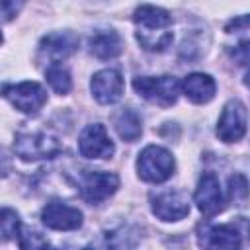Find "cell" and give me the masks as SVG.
Masks as SVG:
<instances>
[{
  "label": "cell",
  "instance_id": "6da1fadb",
  "mask_svg": "<svg viewBox=\"0 0 250 250\" xmlns=\"http://www.w3.org/2000/svg\"><path fill=\"white\" fill-rule=\"evenodd\" d=\"M133 21L137 41L145 51H164L172 43V16L164 8L143 4L135 10Z\"/></svg>",
  "mask_w": 250,
  "mask_h": 250
},
{
  "label": "cell",
  "instance_id": "7a4b0ae2",
  "mask_svg": "<svg viewBox=\"0 0 250 250\" xmlns=\"http://www.w3.org/2000/svg\"><path fill=\"white\" fill-rule=\"evenodd\" d=\"M176 162L174 156L158 145H148L141 150L137 158V172L139 178L150 184H162L174 174Z\"/></svg>",
  "mask_w": 250,
  "mask_h": 250
},
{
  "label": "cell",
  "instance_id": "3957f363",
  "mask_svg": "<svg viewBox=\"0 0 250 250\" xmlns=\"http://www.w3.org/2000/svg\"><path fill=\"white\" fill-rule=\"evenodd\" d=\"M62 145L49 133H18L14 139V152L27 162H37L45 158H55L61 154Z\"/></svg>",
  "mask_w": 250,
  "mask_h": 250
},
{
  "label": "cell",
  "instance_id": "277c9868",
  "mask_svg": "<svg viewBox=\"0 0 250 250\" xmlns=\"http://www.w3.org/2000/svg\"><path fill=\"white\" fill-rule=\"evenodd\" d=\"M133 88L146 102L168 107L176 104L182 84L174 76H137Z\"/></svg>",
  "mask_w": 250,
  "mask_h": 250
},
{
  "label": "cell",
  "instance_id": "5b68a950",
  "mask_svg": "<svg viewBox=\"0 0 250 250\" xmlns=\"http://www.w3.org/2000/svg\"><path fill=\"white\" fill-rule=\"evenodd\" d=\"M244 223H246L244 217H238L234 223L219 225V227L201 223L197 227V242L199 246L205 248H238L242 246V234H248L240 230Z\"/></svg>",
  "mask_w": 250,
  "mask_h": 250
},
{
  "label": "cell",
  "instance_id": "8992f818",
  "mask_svg": "<svg viewBox=\"0 0 250 250\" xmlns=\"http://www.w3.org/2000/svg\"><path fill=\"white\" fill-rule=\"evenodd\" d=\"M2 94L16 109H20L27 115H35L47 102L45 88L31 80L18 82V84H4Z\"/></svg>",
  "mask_w": 250,
  "mask_h": 250
},
{
  "label": "cell",
  "instance_id": "52a82bcc",
  "mask_svg": "<svg viewBox=\"0 0 250 250\" xmlns=\"http://www.w3.org/2000/svg\"><path fill=\"white\" fill-rule=\"evenodd\" d=\"M80 195L86 203L90 205H100L105 201L109 195H113L119 188V178L111 172H102V170H86L80 176L78 182Z\"/></svg>",
  "mask_w": 250,
  "mask_h": 250
},
{
  "label": "cell",
  "instance_id": "ba28073f",
  "mask_svg": "<svg viewBox=\"0 0 250 250\" xmlns=\"http://www.w3.org/2000/svg\"><path fill=\"white\" fill-rule=\"evenodd\" d=\"M246 107L240 100H229L217 121V137L223 143H236L246 133Z\"/></svg>",
  "mask_w": 250,
  "mask_h": 250
},
{
  "label": "cell",
  "instance_id": "9c48e42d",
  "mask_svg": "<svg viewBox=\"0 0 250 250\" xmlns=\"http://www.w3.org/2000/svg\"><path fill=\"white\" fill-rule=\"evenodd\" d=\"M78 150L86 158H109L115 150L102 123L86 125L78 137Z\"/></svg>",
  "mask_w": 250,
  "mask_h": 250
},
{
  "label": "cell",
  "instance_id": "30bf717a",
  "mask_svg": "<svg viewBox=\"0 0 250 250\" xmlns=\"http://www.w3.org/2000/svg\"><path fill=\"white\" fill-rule=\"evenodd\" d=\"M197 209L205 217H215L225 209V197L221 191V184L215 174H203L197 182L195 193H193Z\"/></svg>",
  "mask_w": 250,
  "mask_h": 250
},
{
  "label": "cell",
  "instance_id": "8fae6325",
  "mask_svg": "<svg viewBox=\"0 0 250 250\" xmlns=\"http://www.w3.org/2000/svg\"><path fill=\"white\" fill-rule=\"evenodd\" d=\"M123 88H125L123 76L119 70H113V68L98 70L90 80L92 96L104 105H109V104H115L117 100H121Z\"/></svg>",
  "mask_w": 250,
  "mask_h": 250
},
{
  "label": "cell",
  "instance_id": "7c38bea8",
  "mask_svg": "<svg viewBox=\"0 0 250 250\" xmlns=\"http://www.w3.org/2000/svg\"><path fill=\"white\" fill-rule=\"evenodd\" d=\"M41 221L53 230H76L82 227V213L62 201H49L41 211Z\"/></svg>",
  "mask_w": 250,
  "mask_h": 250
},
{
  "label": "cell",
  "instance_id": "4fadbf2b",
  "mask_svg": "<svg viewBox=\"0 0 250 250\" xmlns=\"http://www.w3.org/2000/svg\"><path fill=\"white\" fill-rule=\"evenodd\" d=\"M78 49V37L72 31H55L41 39L39 57L47 59L51 64H57L62 59H68Z\"/></svg>",
  "mask_w": 250,
  "mask_h": 250
},
{
  "label": "cell",
  "instance_id": "5bb4252c",
  "mask_svg": "<svg viewBox=\"0 0 250 250\" xmlns=\"http://www.w3.org/2000/svg\"><path fill=\"white\" fill-rule=\"evenodd\" d=\"M152 213L160 221H180L189 213V201L184 191H162L150 199Z\"/></svg>",
  "mask_w": 250,
  "mask_h": 250
},
{
  "label": "cell",
  "instance_id": "9a60e30c",
  "mask_svg": "<svg viewBox=\"0 0 250 250\" xmlns=\"http://www.w3.org/2000/svg\"><path fill=\"white\" fill-rule=\"evenodd\" d=\"M215 90H217L215 80L203 72H191L182 80V92L193 104H207L209 100H213Z\"/></svg>",
  "mask_w": 250,
  "mask_h": 250
},
{
  "label": "cell",
  "instance_id": "2e32d148",
  "mask_svg": "<svg viewBox=\"0 0 250 250\" xmlns=\"http://www.w3.org/2000/svg\"><path fill=\"white\" fill-rule=\"evenodd\" d=\"M88 47L90 53L98 59H113L123 51V41L113 29H98L90 35Z\"/></svg>",
  "mask_w": 250,
  "mask_h": 250
},
{
  "label": "cell",
  "instance_id": "e0dca14e",
  "mask_svg": "<svg viewBox=\"0 0 250 250\" xmlns=\"http://www.w3.org/2000/svg\"><path fill=\"white\" fill-rule=\"evenodd\" d=\"M113 127L123 141L135 143L143 133V119L135 109L123 107L113 115Z\"/></svg>",
  "mask_w": 250,
  "mask_h": 250
},
{
  "label": "cell",
  "instance_id": "ac0fdd59",
  "mask_svg": "<svg viewBox=\"0 0 250 250\" xmlns=\"http://www.w3.org/2000/svg\"><path fill=\"white\" fill-rule=\"evenodd\" d=\"M45 80H47V84L51 86V90L57 92V94H61V96L68 94L70 88H72L70 72H68L66 68H62L59 62H57V64H51V66L45 70Z\"/></svg>",
  "mask_w": 250,
  "mask_h": 250
},
{
  "label": "cell",
  "instance_id": "d6986e66",
  "mask_svg": "<svg viewBox=\"0 0 250 250\" xmlns=\"http://www.w3.org/2000/svg\"><path fill=\"white\" fill-rule=\"evenodd\" d=\"M248 197H250V188H248L246 178H244L242 174L230 176V178H229V199H230L234 205L242 207V205H246Z\"/></svg>",
  "mask_w": 250,
  "mask_h": 250
},
{
  "label": "cell",
  "instance_id": "ffe728a7",
  "mask_svg": "<svg viewBox=\"0 0 250 250\" xmlns=\"http://www.w3.org/2000/svg\"><path fill=\"white\" fill-rule=\"evenodd\" d=\"M0 230H2V238L4 240H12L16 236H20V217L16 211L4 207L0 213Z\"/></svg>",
  "mask_w": 250,
  "mask_h": 250
},
{
  "label": "cell",
  "instance_id": "44dd1931",
  "mask_svg": "<svg viewBox=\"0 0 250 250\" xmlns=\"http://www.w3.org/2000/svg\"><path fill=\"white\" fill-rule=\"evenodd\" d=\"M229 55H230V59H232L236 64H240V66L250 64V39H242V41H238L236 45H232V47L229 49Z\"/></svg>",
  "mask_w": 250,
  "mask_h": 250
},
{
  "label": "cell",
  "instance_id": "7402d4cb",
  "mask_svg": "<svg viewBox=\"0 0 250 250\" xmlns=\"http://www.w3.org/2000/svg\"><path fill=\"white\" fill-rule=\"evenodd\" d=\"M23 4H25V0H2V20H4V23H8L20 12V8Z\"/></svg>",
  "mask_w": 250,
  "mask_h": 250
},
{
  "label": "cell",
  "instance_id": "603a6c76",
  "mask_svg": "<svg viewBox=\"0 0 250 250\" xmlns=\"http://www.w3.org/2000/svg\"><path fill=\"white\" fill-rule=\"evenodd\" d=\"M246 27H250V14L236 16V18L229 20L227 25H225V31L227 33H232V31H240V29H246Z\"/></svg>",
  "mask_w": 250,
  "mask_h": 250
},
{
  "label": "cell",
  "instance_id": "cb8c5ba5",
  "mask_svg": "<svg viewBox=\"0 0 250 250\" xmlns=\"http://www.w3.org/2000/svg\"><path fill=\"white\" fill-rule=\"evenodd\" d=\"M244 84L250 88V70H248V72H246V76H244Z\"/></svg>",
  "mask_w": 250,
  "mask_h": 250
}]
</instances>
